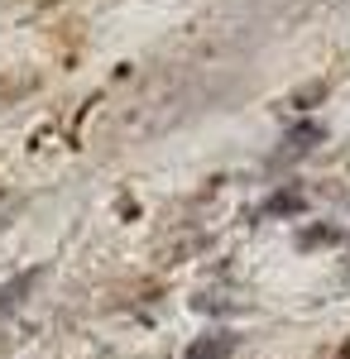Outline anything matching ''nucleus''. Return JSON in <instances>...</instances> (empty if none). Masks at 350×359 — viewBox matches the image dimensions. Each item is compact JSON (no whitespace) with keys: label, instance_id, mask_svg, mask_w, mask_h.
I'll return each mask as SVG.
<instances>
[{"label":"nucleus","instance_id":"1","mask_svg":"<svg viewBox=\"0 0 350 359\" xmlns=\"http://www.w3.org/2000/svg\"><path fill=\"white\" fill-rule=\"evenodd\" d=\"M39 278H44V269H25V273H15V278H10V283L0 287V316H10L15 306L25 302L29 292L39 287Z\"/></svg>","mask_w":350,"mask_h":359},{"label":"nucleus","instance_id":"2","mask_svg":"<svg viewBox=\"0 0 350 359\" xmlns=\"http://www.w3.org/2000/svg\"><path fill=\"white\" fill-rule=\"evenodd\" d=\"M231 350H235V335L231 331H212V335H197L183 359H231Z\"/></svg>","mask_w":350,"mask_h":359},{"label":"nucleus","instance_id":"3","mask_svg":"<svg viewBox=\"0 0 350 359\" xmlns=\"http://www.w3.org/2000/svg\"><path fill=\"white\" fill-rule=\"evenodd\" d=\"M312 144H322V125H297L293 135L283 139V149L273 154V163H293V158H302Z\"/></svg>","mask_w":350,"mask_h":359},{"label":"nucleus","instance_id":"4","mask_svg":"<svg viewBox=\"0 0 350 359\" xmlns=\"http://www.w3.org/2000/svg\"><path fill=\"white\" fill-rule=\"evenodd\" d=\"M302 206H307V196H302V192H293V187H288V192L269 196V206H264V211H269V216H297Z\"/></svg>","mask_w":350,"mask_h":359},{"label":"nucleus","instance_id":"5","mask_svg":"<svg viewBox=\"0 0 350 359\" xmlns=\"http://www.w3.org/2000/svg\"><path fill=\"white\" fill-rule=\"evenodd\" d=\"M331 240H341V235H336V230H331V225H312V230H302V235H297V245H302V249L331 245Z\"/></svg>","mask_w":350,"mask_h":359},{"label":"nucleus","instance_id":"6","mask_svg":"<svg viewBox=\"0 0 350 359\" xmlns=\"http://www.w3.org/2000/svg\"><path fill=\"white\" fill-rule=\"evenodd\" d=\"M322 96H326V82H307V86H297V91H293V106H297V111H307V106H317Z\"/></svg>","mask_w":350,"mask_h":359}]
</instances>
